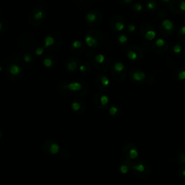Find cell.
<instances>
[{"instance_id":"obj_1","label":"cell","mask_w":185,"mask_h":185,"mask_svg":"<svg viewBox=\"0 0 185 185\" xmlns=\"http://www.w3.org/2000/svg\"><path fill=\"white\" fill-rule=\"evenodd\" d=\"M148 166L142 160L135 161L131 163V170L132 173L139 178H145L148 173Z\"/></svg>"},{"instance_id":"obj_2","label":"cell","mask_w":185,"mask_h":185,"mask_svg":"<svg viewBox=\"0 0 185 185\" xmlns=\"http://www.w3.org/2000/svg\"><path fill=\"white\" fill-rule=\"evenodd\" d=\"M122 151H123L125 158L129 161H132V160L135 161L139 155V151L137 148L136 147L135 145L131 142L127 143L124 146Z\"/></svg>"},{"instance_id":"obj_3","label":"cell","mask_w":185,"mask_h":185,"mask_svg":"<svg viewBox=\"0 0 185 185\" xmlns=\"http://www.w3.org/2000/svg\"><path fill=\"white\" fill-rule=\"evenodd\" d=\"M43 150L46 154L55 155L58 153L59 150V146L56 142L49 140L44 142L43 145Z\"/></svg>"},{"instance_id":"obj_4","label":"cell","mask_w":185,"mask_h":185,"mask_svg":"<svg viewBox=\"0 0 185 185\" xmlns=\"http://www.w3.org/2000/svg\"><path fill=\"white\" fill-rule=\"evenodd\" d=\"M93 103L98 102V104L96 105V106L98 108H101L103 106H106L108 103H109V98L103 94H96L95 95V96L93 98Z\"/></svg>"},{"instance_id":"obj_5","label":"cell","mask_w":185,"mask_h":185,"mask_svg":"<svg viewBox=\"0 0 185 185\" xmlns=\"http://www.w3.org/2000/svg\"><path fill=\"white\" fill-rule=\"evenodd\" d=\"M130 168H131V163H130V161L125 158V160H124V161L121 162V163L120 164V166H119L120 172L123 174H127V173L129 171V170H130Z\"/></svg>"},{"instance_id":"obj_6","label":"cell","mask_w":185,"mask_h":185,"mask_svg":"<svg viewBox=\"0 0 185 185\" xmlns=\"http://www.w3.org/2000/svg\"><path fill=\"white\" fill-rule=\"evenodd\" d=\"M162 26L164 28V29L167 31H171L174 28V24L169 20H164L162 22Z\"/></svg>"},{"instance_id":"obj_7","label":"cell","mask_w":185,"mask_h":185,"mask_svg":"<svg viewBox=\"0 0 185 185\" xmlns=\"http://www.w3.org/2000/svg\"><path fill=\"white\" fill-rule=\"evenodd\" d=\"M82 103H83V101H80V100L74 101V102L72 104V109H73L74 111H76V112L80 111L82 107H85V106H82Z\"/></svg>"},{"instance_id":"obj_8","label":"cell","mask_w":185,"mask_h":185,"mask_svg":"<svg viewBox=\"0 0 185 185\" xmlns=\"http://www.w3.org/2000/svg\"><path fill=\"white\" fill-rule=\"evenodd\" d=\"M85 41L86 42L87 45L89 47H94L95 46H96L97 44V41L96 38H94L93 37H91L90 35H87L85 38Z\"/></svg>"},{"instance_id":"obj_9","label":"cell","mask_w":185,"mask_h":185,"mask_svg":"<svg viewBox=\"0 0 185 185\" xmlns=\"http://www.w3.org/2000/svg\"><path fill=\"white\" fill-rule=\"evenodd\" d=\"M10 72L12 75H17L21 72V68L17 65H12L10 67Z\"/></svg>"},{"instance_id":"obj_10","label":"cell","mask_w":185,"mask_h":185,"mask_svg":"<svg viewBox=\"0 0 185 185\" xmlns=\"http://www.w3.org/2000/svg\"><path fill=\"white\" fill-rule=\"evenodd\" d=\"M67 87H68L69 90H72V91H78V90H80L82 88V85H81L80 83L75 82V83H69V85H67Z\"/></svg>"},{"instance_id":"obj_11","label":"cell","mask_w":185,"mask_h":185,"mask_svg":"<svg viewBox=\"0 0 185 185\" xmlns=\"http://www.w3.org/2000/svg\"><path fill=\"white\" fill-rule=\"evenodd\" d=\"M145 77V75L142 72H135L132 74V78L136 81H142Z\"/></svg>"},{"instance_id":"obj_12","label":"cell","mask_w":185,"mask_h":185,"mask_svg":"<svg viewBox=\"0 0 185 185\" xmlns=\"http://www.w3.org/2000/svg\"><path fill=\"white\" fill-rule=\"evenodd\" d=\"M54 44V39L53 37L51 36H47L46 38H45V41H44V46L45 47H49L51 45Z\"/></svg>"},{"instance_id":"obj_13","label":"cell","mask_w":185,"mask_h":185,"mask_svg":"<svg viewBox=\"0 0 185 185\" xmlns=\"http://www.w3.org/2000/svg\"><path fill=\"white\" fill-rule=\"evenodd\" d=\"M97 19V16L95 13L93 12H89L87 13L86 15V20L88 22H94Z\"/></svg>"},{"instance_id":"obj_14","label":"cell","mask_w":185,"mask_h":185,"mask_svg":"<svg viewBox=\"0 0 185 185\" xmlns=\"http://www.w3.org/2000/svg\"><path fill=\"white\" fill-rule=\"evenodd\" d=\"M155 35H156V33L154 31H148L147 33H145V38L146 39L149 40V41H152L155 38Z\"/></svg>"},{"instance_id":"obj_15","label":"cell","mask_w":185,"mask_h":185,"mask_svg":"<svg viewBox=\"0 0 185 185\" xmlns=\"http://www.w3.org/2000/svg\"><path fill=\"white\" fill-rule=\"evenodd\" d=\"M114 69L117 71V72H121V71H123L124 70V65L122 64V63H121V62H117L115 65H114Z\"/></svg>"},{"instance_id":"obj_16","label":"cell","mask_w":185,"mask_h":185,"mask_svg":"<svg viewBox=\"0 0 185 185\" xmlns=\"http://www.w3.org/2000/svg\"><path fill=\"white\" fill-rule=\"evenodd\" d=\"M44 17V12L42 10H40V11L37 12L35 15H34V18L37 20H41Z\"/></svg>"},{"instance_id":"obj_17","label":"cell","mask_w":185,"mask_h":185,"mask_svg":"<svg viewBox=\"0 0 185 185\" xmlns=\"http://www.w3.org/2000/svg\"><path fill=\"white\" fill-rule=\"evenodd\" d=\"M67 67L69 71L73 72L77 69V64L75 62H69V64H67Z\"/></svg>"},{"instance_id":"obj_18","label":"cell","mask_w":185,"mask_h":185,"mask_svg":"<svg viewBox=\"0 0 185 185\" xmlns=\"http://www.w3.org/2000/svg\"><path fill=\"white\" fill-rule=\"evenodd\" d=\"M95 60L99 64H102L105 60V57L103 54H98L95 57Z\"/></svg>"},{"instance_id":"obj_19","label":"cell","mask_w":185,"mask_h":185,"mask_svg":"<svg viewBox=\"0 0 185 185\" xmlns=\"http://www.w3.org/2000/svg\"><path fill=\"white\" fill-rule=\"evenodd\" d=\"M127 56L131 60H135L137 58V54L134 51H129L127 53Z\"/></svg>"},{"instance_id":"obj_20","label":"cell","mask_w":185,"mask_h":185,"mask_svg":"<svg viewBox=\"0 0 185 185\" xmlns=\"http://www.w3.org/2000/svg\"><path fill=\"white\" fill-rule=\"evenodd\" d=\"M101 83L103 85V86H107L109 84V80L108 79V77L106 76H102L101 78Z\"/></svg>"},{"instance_id":"obj_21","label":"cell","mask_w":185,"mask_h":185,"mask_svg":"<svg viewBox=\"0 0 185 185\" xmlns=\"http://www.w3.org/2000/svg\"><path fill=\"white\" fill-rule=\"evenodd\" d=\"M52 64H53V62H52V60H51V59L46 58V59H44V65L45 67H50L52 66Z\"/></svg>"},{"instance_id":"obj_22","label":"cell","mask_w":185,"mask_h":185,"mask_svg":"<svg viewBox=\"0 0 185 185\" xmlns=\"http://www.w3.org/2000/svg\"><path fill=\"white\" fill-rule=\"evenodd\" d=\"M116 28L118 31H121L124 29V25L120 22H117L116 23Z\"/></svg>"},{"instance_id":"obj_23","label":"cell","mask_w":185,"mask_h":185,"mask_svg":"<svg viewBox=\"0 0 185 185\" xmlns=\"http://www.w3.org/2000/svg\"><path fill=\"white\" fill-rule=\"evenodd\" d=\"M118 40H119V41L120 43L124 44V43H126V42L127 41V36L124 35H121L119 36Z\"/></svg>"},{"instance_id":"obj_24","label":"cell","mask_w":185,"mask_h":185,"mask_svg":"<svg viewBox=\"0 0 185 185\" xmlns=\"http://www.w3.org/2000/svg\"><path fill=\"white\" fill-rule=\"evenodd\" d=\"M155 44H156V46H158V47H162L164 46V44H165V41L162 39V38H158L156 41H155Z\"/></svg>"},{"instance_id":"obj_25","label":"cell","mask_w":185,"mask_h":185,"mask_svg":"<svg viewBox=\"0 0 185 185\" xmlns=\"http://www.w3.org/2000/svg\"><path fill=\"white\" fill-rule=\"evenodd\" d=\"M174 51L176 54H179L182 51V46L179 44L175 45L174 47Z\"/></svg>"},{"instance_id":"obj_26","label":"cell","mask_w":185,"mask_h":185,"mask_svg":"<svg viewBox=\"0 0 185 185\" xmlns=\"http://www.w3.org/2000/svg\"><path fill=\"white\" fill-rule=\"evenodd\" d=\"M117 111H118V109L116 106H111L109 109V113L111 115H115L117 113Z\"/></svg>"},{"instance_id":"obj_27","label":"cell","mask_w":185,"mask_h":185,"mask_svg":"<svg viewBox=\"0 0 185 185\" xmlns=\"http://www.w3.org/2000/svg\"><path fill=\"white\" fill-rule=\"evenodd\" d=\"M82 46V43L80 41H75L72 43V46L75 49H79Z\"/></svg>"},{"instance_id":"obj_28","label":"cell","mask_w":185,"mask_h":185,"mask_svg":"<svg viewBox=\"0 0 185 185\" xmlns=\"http://www.w3.org/2000/svg\"><path fill=\"white\" fill-rule=\"evenodd\" d=\"M134 8L135 9V10L137 12H140L142 10V6L141 4L140 3H137L134 5Z\"/></svg>"},{"instance_id":"obj_29","label":"cell","mask_w":185,"mask_h":185,"mask_svg":"<svg viewBox=\"0 0 185 185\" xmlns=\"http://www.w3.org/2000/svg\"><path fill=\"white\" fill-rule=\"evenodd\" d=\"M44 51V48H38L35 50V54H36V55H38V56H41V54H43Z\"/></svg>"},{"instance_id":"obj_30","label":"cell","mask_w":185,"mask_h":185,"mask_svg":"<svg viewBox=\"0 0 185 185\" xmlns=\"http://www.w3.org/2000/svg\"><path fill=\"white\" fill-rule=\"evenodd\" d=\"M155 2H153V1H150V2H148V4H147V7H148V8L149 10H153V9L155 8Z\"/></svg>"},{"instance_id":"obj_31","label":"cell","mask_w":185,"mask_h":185,"mask_svg":"<svg viewBox=\"0 0 185 185\" xmlns=\"http://www.w3.org/2000/svg\"><path fill=\"white\" fill-rule=\"evenodd\" d=\"M24 60L26 62H31V60H32V58H31V56L29 54H25L24 56Z\"/></svg>"},{"instance_id":"obj_32","label":"cell","mask_w":185,"mask_h":185,"mask_svg":"<svg viewBox=\"0 0 185 185\" xmlns=\"http://www.w3.org/2000/svg\"><path fill=\"white\" fill-rule=\"evenodd\" d=\"M178 77H179V78L180 80H185V70L181 72H179Z\"/></svg>"},{"instance_id":"obj_33","label":"cell","mask_w":185,"mask_h":185,"mask_svg":"<svg viewBox=\"0 0 185 185\" xmlns=\"http://www.w3.org/2000/svg\"><path fill=\"white\" fill-rule=\"evenodd\" d=\"M179 7L181 9V10L185 12V1H183L180 3V5H179Z\"/></svg>"},{"instance_id":"obj_34","label":"cell","mask_w":185,"mask_h":185,"mask_svg":"<svg viewBox=\"0 0 185 185\" xmlns=\"http://www.w3.org/2000/svg\"><path fill=\"white\" fill-rule=\"evenodd\" d=\"M128 30H129L130 31H131V32L135 31V25H133L132 24L129 25H128Z\"/></svg>"},{"instance_id":"obj_35","label":"cell","mask_w":185,"mask_h":185,"mask_svg":"<svg viewBox=\"0 0 185 185\" xmlns=\"http://www.w3.org/2000/svg\"><path fill=\"white\" fill-rule=\"evenodd\" d=\"M85 69H86L85 66L81 65L80 67V70L81 72H85Z\"/></svg>"},{"instance_id":"obj_36","label":"cell","mask_w":185,"mask_h":185,"mask_svg":"<svg viewBox=\"0 0 185 185\" xmlns=\"http://www.w3.org/2000/svg\"><path fill=\"white\" fill-rule=\"evenodd\" d=\"M180 33H182V35H185V26H183L182 28H181V31Z\"/></svg>"},{"instance_id":"obj_37","label":"cell","mask_w":185,"mask_h":185,"mask_svg":"<svg viewBox=\"0 0 185 185\" xmlns=\"http://www.w3.org/2000/svg\"><path fill=\"white\" fill-rule=\"evenodd\" d=\"M132 0H124V1H125L126 3H127V4H129V3L132 2Z\"/></svg>"},{"instance_id":"obj_38","label":"cell","mask_w":185,"mask_h":185,"mask_svg":"<svg viewBox=\"0 0 185 185\" xmlns=\"http://www.w3.org/2000/svg\"><path fill=\"white\" fill-rule=\"evenodd\" d=\"M162 1H164V2H168V1H169L170 0H162Z\"/></svg>"},{"instance_id":"obj_39","label":"cell","mask_w":185,"mask_h":185,"mask_svg":"<svg viewBox=\"0 0 185 185\" xmlns=\"http://www.w3.org/2000/svg\"><path fill=\"white\" fill-rule=\"evenodd\" d=\"M183 175H184V176H185V169L183 171Z\"/></svg>"}]
</instances>
